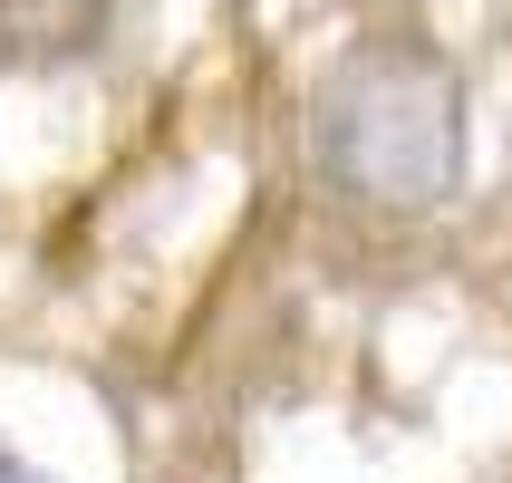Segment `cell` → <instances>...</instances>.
<instances>
[{"label":"cell","mask_w":512,"mask_h":483,"mask_svg":"<svg viewBox=\"0 0 512 483\" xmlns=\"http://www.w3.org/2000/svg\"><path fill=\"white\" fill-rule=\"evenodd\" d=\"M310 155L339 194L377 203V213H435L464 184V78L455 58L406 39V29H368L329 58V78L310 97Z\"/></svg>","instance_id":"cell-1"},{"label":"cell","mask_w":512,"mask_h":483,"mask_svg":"<svg viewBox=\"0 0 512 483\" xmlns=\"http://www.w3.org/2000/svg\"><path fill=\"white\" fill-rule=\"evenodd\" d=\"M0 483H58V474H39V464H29L20 445H10V435H0Z\"/></svg>","instance_id":"cell-3"},{"label":"cell","mask_w":512,"mask_h":483,"mask_svg":"<svg viewBox=\"0 0 512 483\" xmlns=\"http://www.w3.org/2000/svg\"><path fill=\"white\" fill-rule=\"evenodd\" d=\"M107 49V0H0V78H58Z\"/></svg>","instance_id":"cell-2"}]
</instances>
